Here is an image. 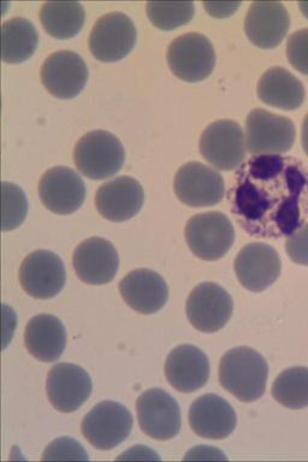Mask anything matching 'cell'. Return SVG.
I'll return each mask as SVG.
<instances>
[{
    "mask_svg": "<svg viewBox=\"0 0 308 462\" xmlns=\"http://www.w3.org/2000/svg\"><path fill=\"white\" fill-rule=\"evenodd\" d=\"M133 429V415L128 408L114 401L98 403L83 418L81 431L90 446L111 450L125 442Z\"/></svg>",
    "mask_w": 308,
    "mask_h": 462,
    "instance_id": "6",
    "label": "cell"
},
{
    "mask_svg": "<svg viewBox=\"0 0 308 462\" xmlns=\"http://www.w3.org/2000/svg\"><path fill=\"white\" fill-rule=\"evenodd\" d=\"M267 375L266 360L249 346L231 349L220 360V385L241 402H255L264 395Z\"/></svg>",
    "mask_w": 308,
    "mask_h": 462,
    "instance_id": "2",
    "label": "cell"
},
{
    "mask_svg": "<svg viewBox=\"0 0 308 462\" xmlns=\"http://www.w3.org/2000/svg\"><path fill=\"white\" fill-rule=\"evenodd\" d=\"M125 147L118 137L105 130L86 134L76 143V168L90 180H105L117 173L125 162Z\"/></svg>",
    "mask_w": 308,
    "mask_h": 462,
    "instance_id": "3",
    "label": "cell"
},
{
    "mask_svg": "<svg viewBox=\"0 0 308 462\" xmlns=\"http://www.w3.org/2000/svg\"><path fill=\"white\" fill-rule=\"evenodd\" d=\"M303 147L308 155V114L306 115L305 119H303Z\"/></svg>",
    "mask_w": 308,
    "mask_h": 462,
    "instance_id": "34",
    "label": "cell"
},
{
    "mask_svg": "<svg viewBox=\"0 0 308 462\" xmlns=\"http://www.w3.org/2000/svg\"><path fill=\"white\" fill-rule=\"evenodd\" d=\"M202 157L219 170L229 171L244 162L246 139L240 125L230 119H222L210 125L201 137Z\"/></svg>",
    "mask_w": 308,
    "mask_h": 462,
    "instance_id": "10",
    "label": "cell"
},
{
    "mask_svg": "<svg viewBox=\"0 0 308 462\" xmlns=\"http://www.w3.org/2000/svg\"><path fill=\"white\" fill-rule=\"evenodd\" d=\"M72 265L79 280L87 284L110 283L117 274L118 253L107 238H87L76 247Z\"/></svg>",
    "mask_w": 308,
    "mask_h": 462,
    "instance_id": "18",
    "label": "cell"
},
{
    "mask_svg": "<svg viewBox=\"0 0 308 462\" xmlns=\"http://www.w3.org/2000/svg\"><path fill=\"white\" fill-rule=\"evenodd\" d=\"M166 57L173 75L187 82L208 79L216 65L215 49L201 32H187L173 40Z\"/></svg>",
    "mask_w": 308,
    "mask_h": 462,
    "instance_id": "7",
    "label": "cell"
},
{
    "mask_svg": "<svg viewBox=\"0 0 308 462\" xmlns=\"http://www.w3.org/2000/svg\"><path fill=\"white\" fill-rule=\"evenodd\" d=\"M38 190L43 206L56 215H71L81 208L86 199L81 176L67 166H56L43 173Z\"/></svg>",
    "mask_w": 308,
    "mask_h": 462,
    "instance_id": "15",
    "label": "cell"
},
{
    "mask_svg": "<svg viewBox=\"0 0 308 462\" xmlns=\"http://www.w3.org/2000/svg\"><path fill=\"white\" fill-rule=\"evenodd\" d=\"M92 379L85 368L75 364L54 365L46 381V392L54 410L72 413L81 408L92 393Z\"/></svg>",
    "mask_w": 308,
    "mask_h": 462,
    "instance_id": "13",
    "label": "cell"
},
{
    "mask_svg": "<svg viewBox=\"0 0 308 462\" xmlns=\"http://www.w3.org/2000/svg\"><path fill=\"white\" fill-rule=\"evenodd\" d=\"M235 273L240 283L248 291H266L280 277L282 262L276 249L270 245L249 244L235 259Z\"/></svg>",
    "mask_w": 308,
    "mask_h": 462,
    "instance_id": "17",
    "label": "cell"
},
{
    "mask_svg": "<svg viewBox=\"0 0 308 462\" xmlns=\"http://www.w3.org/2000/svg\"><path fill=\"white\" fill-rule=\"evenodd\" d=\"M195 13L193 3L150 2L147 14L154 27L162 31H173L190 23Z\"/></svg>",
    "mask_w": 308,
    "mask_h": 462,
    "instance_id": "29",
    "label": "cell"
},
{
    "mask_svg": "<svg viewBox=\"0 0 308 462\" xmlns=\"http://www.w3.org/2000/svg\"><path fill=\"white\" fill-rule=\"evenodd\" d=\"M187 245L198 258L215 262L229 252L235 241L233 224L220 212L201 213L188 220Z\"/></svg>",
    "mask_w": 308,
    "mask_h": 462,
    "instance_id": "5",
    "label": "cell"
},
{
    "mask_svg": "<svg viewBox=\"0 0 308 462\" xmlns=\"http://www.w3.org/2000/svg\"><path fill=\"white\" fill-rule=\"evenodd\" d=\"M305 96L303 82L284 68L270 69L258 83L259 99L282 110H296L305 101Z\"/></svg>",
    "mask_w": 308,
    "mask_h": 462,
    "instance_id": "25",
    "label": "cell"
},
{
    "mask_svg": "<svg viewBox=\"0 0 308 462\" xmlns=\"http://www.w3.org/2000/svg\"><path fill=\"white\" fill-rule=\"evenodd\" d=\"M34 24L23 17H14L2 25V58L5 63L18 64L29 60L38 46Z\"/></svg>",
    "mask_w": 308,
    "mask_h": 462,
    "instance_id": "26",
    "label": "cell"
},
{
    "mask_svg": "<svg viewBox=\"0 0 308 462\" xmlns=\"http://www.w3.org/2000/svg\"><path fill=\"white\" fill-rule=\"evenodd\" d=\"M291 27V18L284 4L276 2L253 3L245 21L248 39L260 49H274L280 45Z\"/></svg>",
    "mask_w": 308,
    "mask_h": 462,
    "instance_id": "21",
    "label": "cell"
},
{
    "mask_svg": "<svg viewBox=\"0 0 308 462\" xmlns=\"http://www.w3.org/2000/svg\"><path fill=\"white\" fill-rule=\"evenodd\" d=\"M119 292L130 309L143 314L159 312L169 298L164 278L148 269H137L126 274L119 283Z\"/></svg>",
    "mask_w": 308,
    "mask_h": 462,
    "instance_id": "22",
    "label": "cell"
},
{
    "mask_svg": "<svg viewBox=\"0 0 308 462\" xmlns=\"http://www.w3.org/2000/svg\"><path fill=\"white\" fill-rule=\"evenodd\" d=\"M3 231H11L24 222L28 212V201L23 190L16 184L3 182Z\"/></svg>",
    "mask_w": 308,
    "mask_h": 462,
    "instance_id": "30",
    "label": "cell"
},
{
    "mask_svg": "<svg viewBox=\"0 0 308 462\" xmlns=\"http://www.w3.org/2000/svg\"><path fill=\"white\" fill-rule=\"evenodd\" d=\"M287 57L293 68L308 75V29L295 32L288 39Z\"/></svg>",
    "mask_w": 308,
    "mask_h": 462,
    "instance_id": "32",
    "label": "cell"
},
{
    "mask_svg": "<svg viewBox=\"0 0 308 462\" xmlns=\"http://www.w3.org/2000/svg\"><path fill=\"white\" fill-rule=\"evenodd\" d=\"M187 317L197 330L211 334L228 324L234 312L229 292L212 282L199 284L187 300Z\"/></svg>",
    "mask_w": 308,
    "mask_h": 462,
    "instance_id": "8",
    "label": "cell"
},
{
    "mask_svg": "<svg viewBox=\"0 0 308 462\" xmlns=\"http://www.w3.org/2000/svg\"><path fill=\"white\" fill-rule=\"evenodd\" d=\"M89 68L82 57L72 51L51 54L42 68V81L53 97L72 99L85 88Z\"/></svg>",
    "mask_w": 308,
    "mask_h": 462,
    "instance_id": "16",
    "label": "cell"
},
{
    "mask_svg": "<svg viewBox=\"0 0 308 462\" xmlns=\"http://www.w3.org/2000/svg\"><path fill=\"white\" fill-rule=\"evenodd\" d=\"M273 396L289 410L308 407V368L292 367L282 372L274 383Z\"/></svg>",
    "mask_w": 308,
    "mask_h": 462,
    "instance_id": "28",
    "label": "cell"
},
{
    "mask_svg": "<svg viewBox=\"0 0 308 462\" xmlns=\"http://www.w3.org/2000/svg\"><path fill=\"white\" fill-rule=\"evenodd\" d=\"M285 251L293 262L308 266V224L288 236Z\"/></svg>",
    "mask_w": 308,
    "mask_h": 462,
    "instance_id": "33",
    "label": "cell"
},
{
    "mask_svg": "<svg viewBox=\"0 0 308 462\" xmlns=\"http://www.w3.org/2000/svg\"><path fill=\"white\" fill-rule=\"evenodd\" d=\"M67 282L63 260L56 253L35 251L23 260L20 267V283L34 299H52L60 294Z\"/></svg>",
    "mask_w": 308,
    "mask_h": 462,
    "instance_id": "12",
    "label": "cell"
},
{
    "mask_svg": "<svg viewBox=\"0 0 308 462\" xmlns=\"http://www.w3.org/2000/svg\"><path fill=\"white\" fill-rule=\"evenodd\" d=\"M85 9L76 2H50L40 10V20L45 31L57 39L78 35L85 24Z\"/></svg>",
    "mask_w": 308,
    "mask_h": 462,
    "instance_id": "27",
    "label": "cell"
},
{
    "mask_svg": "<svg viewBox=\"0 0 308 462\" xmlns=\"http://www.w3.org/2000/svg\"><path fill=\"white\" fill-rule=\"evenodd\" d=\"M175 193L184 205L206 208L219 204L226 193L222 176L201 162H187L176 173Z\"/></svg>",
    "mask_w": 308,
    "mask_h": 462,
    "instance_id": "14",
    "label": "cell"
},
{
    "mask_svg": "<svg viewBox=\"0 0 308 462\" xmlns=\"http://www.w3.org/2000/svg\"><path fill=\"white\" fill-rule=\"evenodd\" d=\"M137 420L147 436L169 440L180 433L181 410L177 401L163 389L141 393L136 402Z\"/></svg>",
    "mask_w": 308,
    "mask_h": 462,
    "instance_id": "11",
    "label": "cell"
},
{
    "mask_svg": "<svg viewBox=\"0 0 308 462\" xmlns=\"http://www.w3.org/2000/svg\"><path fill=\"white\" fill-rule=\"evenodd\" d=\"M43 461L56 460H89V454L85 448L75 439L69 437H61L53 440L49 447L46 448L45 453L42 455Z\"/></svg>",
    "mask_w": 308,
    "mask_h": 462,
    "instance_id": "31",
    "label": "cell"
},
{
    "mask_svg": "<svg viewBox=\"0 0 308 462\" xmlns=\"http://www.w3.org/2000/svg\"><path fill=\"white\" fill-rule=\"evenodd\" d=\"M145 193L141 184L128 176L104 183L96 194L98 212L110 222L132 219L143 208Z\"/></svg>",
    "mask_w": 308,
    "mask_h": 462,
    "instance_id": "19",
    "label": "cell"
},
{
    "mask_svg": "<svg viewBox=\"0 0 308 462\" xmlns=\"http://www.w3.org/2000/svg\"><path fill=\"white\" fill-rule=\"evenodd\" d=\"M136 36L135 24L126 14H105L97 21L90 32V52L98 60L114 63L132 52Z\"/></svg>",
    "mask_w": 308,
    "mask_h": 462,
    "instance_id": "9",
    "label": "cell"
},
{
    "mask_svg": "<svg viewBox=\"0 0 308 462\" xmlns=\"http://www.w3.org/2000/svg\"><path fill=\"white\" fill-rule=\"evenodd\" d=\"M238 417L231 404L215 393H206L190 408V425L198 436L224 439L237 428Z\"/></svg>",
    "mask_w": 308,
    "mask_h": 462,
    "instance_id": "20",
    "label": "cell"
},
{
    "mask_svg": "<svg viewBox=\"0 0 308 462\" xmlns=\"http://www.w3.org/2000/svg\"><path fill=\"white\" fill-rule=\"evenodd\" d=\"M296 129L292 119L257 108L246 119V147L255 155H280L291 151Z\"/></svg>",
    "mask_w": 308,
    "mask_h": 462,
    "instance_id": "4",
    "label": "cell"
},
{
    "mask_svg": "<svg viewBox=\"0 0 308 462\" xmlns=\"http://www.w3.org/2000/svg\"><path fill=\"white\" fill-rule=\"evenodd\" d=\"M166 379L177 392H197L208 383L210 361L198 346L182 345L169 354L165 363Z\"/></svg>",
    "mask_w": 308,
    "mask_h": 462,
    "instance_id": "23",
    "label": "cell"
},
{
    "mask_svg": "<svg viewBox=\"0 0 308 462\" xmlns=\"http://www.w3.org/2000/svg\"><path fill=\"white\" fill-rule=\"evenodd\" d=\"M231 195L234 215L248 234L291 236L308 215V171L295 158L255 155L238 170Z\"/></svg>",
    "mask_w": 308,
    "mask_h": 462,
    "instance_id": "1",
    "label": "cell"
},
{
    "mask_svg": "<svg viewBox=\"0 0 308 462\" xmlns=\"http://www.w3.org/2000/svg\"><path fill=\"white\" fill-rule=\"evenodd\" d=\"M24 345L35 359L52 363L60 359L67 346L63 323L52 314H39L29 320L24 331Z\"/></svg>",
    "mask_w": 308,
    "mask_h": 462,
    "instance_id": "24",
    "label": "cell"
},
{
    "mask_svg": "<svg viewBox=\"0 0 308 462\" xmlns=\"http://www.w3.org/2000/svg\"><path fill=\"white\" fill-rule=\"evenodd\" d=\"M300 9H302L303 14L308 18V2L300 3Z\"/></svg>",
    "mask_w": 308,
    "mask_h": 462,
    "instance_id": "35",
    "label": "cell"
}]
</instances>
